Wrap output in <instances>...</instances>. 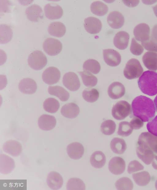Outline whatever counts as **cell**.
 <instances>
[{
  "mask_svg": "<svg viewBox=\"0 0 157 190\" xmlns=\"http://www.w3.org/2000/svg\"><path fill=\"white\" fill-rule=\"evenodd\" d=\"M133 115L144 122L149 121L155 115V108L153 101L146 96H140L132 101Z\"/></svg>",
  "mask_w": 157,
  "mask_h": 190,
  "instance_id": "obj_1",
  "label": "cell"
},
{
  "mask_svg": "<svg viewBox=\"0 0 157 190\" xmlns=\"http://www.w3.org/2000/svg\"><path fill=\"white\" fill-rule=\"evenodd\" d=\"M138 83L140 89L144 93L150 96L157 94V72L149 70L144 72Z\"/></svg>",
  "mask_w": 157,
  "mask_h": 190,
  "instance_id": "obj_2",
  "label": "cell"
},
{
  "mask_svg": "<svg viewBox=\"0 0 157 190\" xmlns=\"http://www.w3.org/2000/svg\"><path fill=\"white\" fill-rule=\"evenodd\" d=\"M143 71L139 61L136 59L132 58L126 64L123 73L126 78L131 80L139 77Z\"/></svg>",
  "mask_w": 157,
  "mask_h": 190,
  "instance_id": "obj_3",
  "label": "cell"
},
{
  "mask_svg": "<svg viewBox=\"0 0 157 190\" xmlns=\"http://www.w3.org/2000/svg\"><path fill=\"white\" fill-rule=\"evenodd\" d=\"M28 62L29 66L33 69L40 70L44 67L47 63L46 55L41 51L36 50L29 54Z\"/></svg>",
  "mask_w": 157,
  "mask_h": 190,
  "instance_id": "obj_4",
  "label": "cell"
},
{
  "mask_svg": "<svg viewBox=\"0 0 157 190\" xmlns=\"http://www.w3.org/2000/svg\"><path fill=\"white\" fill-rule=\"evenodd\" d=\"M131 105L125 101H118L113 107L112 114L115 119L121 120L124 119L131 113Z\"/></svg>",
  "mask_w": 157,
  "mask_h": 190,
  "instance_id": "obj_5",
  "label": "cell"
},
{
  "mask_svg": "<svg viewBox=\"0 0 157 190\" xmlns=\"http://www.w3.org/2000/svg\"><path fill=\"white\" fill-rule=\"evenodd\" d=\"M138 157L146 164H150L155 155L152 150L146 144L138 141L136 148Z\"/></svg>",
  "mask_w": 157,
  "mask_h": 190,
  "instance_id": "obj_6",
  "label": "cell"
},
{
  "mask_svg": "<svg viewBox=\"0 0 157 190\" xmlns=\"http://www.w3.org/2000/svg\"><path fill=\"white\" fill-rule=\"evenodd\" d=\"M43 48L48 55L54 56L58 54L62 49V44L58 40L52 38H46L44 42Z\"/></svg>",
  "mask_w": 157,
  "mask_h": 190,
  "instance_id": "obj_7",
  "label": "cell"
},
{
  "mask_svg": "<svg viewBox=\"0 0 157 190\" xmlns=\"http://www.w3.org/2000/svg\"><path fill=\"white\" fill-rule=\"evenodd\" d=\"M61 73L56 67L51 66L46 69L43 73L42 78L46 84L52 85L57 83L59 80Z\"/></svg>",
  "mask_w": 157,
  "mask_h": 190,
  "instance_id": "obj_8",
  "label": "cell"
},
{
  "mask_svg": "<svg viewBox=\"0 0 157 190\" xmlns=\"http://www.w3.org/2000/svg\"><path fill=\"white\" fill-rule=\"evenodd\" d=\"M63 83L67 88L72 91H77L80 86L78 77L75 73L72 72L65 74L63 77Z\"/></svg>",
  "mask_w": 157,
  "mask_h": 190,
  "instance_id": "obj_9",
  "label": "cell"
},
{
  "mask_svg": "<svg viewBox=\"0 0 157 190\" xmlns=\"http://www.w3.org/2000/svg\"><path fill=\"white\" fill-rule=\"evenodd\" d=\"M45 15L46 17L50 20H55L60 18L63 15V10L59 5L54 3H48L44 7Z\"/></svg>",
  "mask_w": 157,
  "mask_h": 190,
  "instance_id": "obj_10",
  "label": "cell"
},
{
  "mask_svg": "<svg viewBox=\"0 0 157 190\" xmlns=\"http://www.w3.org/2000/svg\"><path fill=\"white\" fill-rule=\"evenodd\" d=\"M104 59L107 65L111 66L118 65L121 61L120 54L115 50L111 49L103 50Z\"/></svg>",
  "mask_w": 157,
  "mask_h": 190,
  "instance_id": "obj_11",
  "label": "cell"
},
{
  "mask_svg": "<svg viewBox=\"0 0 157 190\" xmlns=\"http://www.w3.org/2000/svg\"><path fill=\"white\" fill-rule=\"evenodd\" d=\"M2 149L6 153L13 157H16L21 154L22 147L19 141L10 140L6 141L4 144Z\"/></svg>",
  "mask_w": 157,
  "mask_h": 190,
  "instance_id": "obj_12",
  "label": "cell"
},
{
  "mask_svg": "<svg viewBox=\"0 0 157 190\" xmlns=\"http://www.w3.org/2000/svg\"><path fill=\"white\" fill-rule=\"evenodd\" d=\"M125 166V161L122 158L115 156L112 158L109 161L108 168L112 173L118 175L124 172Z\"/></svg>",
  "mask_w": 157,
  "mask_h": 190,
  "instance_id": "obj_13",
  "label": "cell"
},
{
  "mask_svg": "<svg viewBox=\"0 0 157 190\" xmlns=\"http://www.w3.org/2000/svg\"><path fill=\"white\" fill-rule=\"evenodd\" d=\"M102 23L98 18L90 17L85 19L84 27L86 30L91 34H96L100 32L102 28Z\"/></svg>",
  "mask_w": 157,
  "mask_h": 190,
  "instance_id": "obj_14",
  "label": "cell"
},
{
  "mask_svg": "<svg viewBox=\"0 0 157 190\" xmlns=\"http://www.w3.org/2000/svg\"><path fill=\"white\" fill-rule=\"evenodd\" d=\"M150 31V28L148 25L145 23H141L134 28L133 34L136 40L142 42L149 39Z\"/></svg>",
  "mask_w": 157,
  "mask_h": 190,
  "instance_id": "obj_15",
  "label": "cell"
},
{
  "mask_svg": "<svg viewBox=\"0 0 157 190\" xmlns=\"http://www.w3.org/2000/svg\"><path fill=\"white\" fill-rule=\"evenodd\" d=\"M19 91L22 93L27 94L35 93L37 89V85L33 79L25 78L21 80L18 84Z\"/></svg>",
  "mask_w": 157,
  "mask_h": 190,
  "instance_id": "obj_16",
  "label": "cell"
},
{
  "mask_svg": "<svg viewBox=\"0 0 157 190\" xmlns=\"http://www.w3.org/2000/svg\"><path fill=\"white\" fill-rule=\"evenodd\" d=\"M25 13L27 18L32 22H38L43 17L42 8L36 4H33L26 8Z\"/></svg>",
  "mask_w": 157,
  "mask_h": 190,
  "instance_id": "obj_17",
  "label": "cell"
},
{
  "mask_svg": "<svg viewBox=\"0 0 157 190\" xmlns=\"http://www.w3.org/2000/svg\"><path fill=\"white\" fill-rule=\"evenodd\" d=\"M67 151L69 156L74 160H78L83 156L84 148L82 145L78 142H73L68 145Z\"/></svg>",
  "mask_w": 157,
  "mask_h": 190,
  "instance_id": "obj_18",
  "label": "cell"
},
{
  "mask_svg": "<svg viewBox=\"0 0 157 190\" xmlns=\"http://www.w3.org/2000/svg\"><path fill=\"white\" fill-rule=\"evenodd\" d=\"M14 160L9 156L4 154L0 155V172L3 174L10 173L14 168Z\"/></svg>",
  "mask_w": 157,
  "mask_h": 190,
  "instance_id": "obj_19",
  "label": "cell"
},
{
  "mask_svg": "<svg viewBox=\"0 0 157 190\" xmlns=\"http://www.w3.org/2000/svg\"><path fill=\"white\" fill-rule=\"evenodd\" d=\"M107 22L111 27L118 29L123 26L124 19L121 13L118 11H114L111 12L108 15Z\"/></svg>",
  "mask_w": 157,
  "mask_h": 190,
  "instance_id": "obj_20",
  "label": "cell"
},
{
  "mask_svg": "<svg viewBox=\"0 0 157 190\" xmlns=\"http://www.w3.org/2000/svg\"><path fill=\"white\" fill-rule=\"evenodd\" d=\"M56 123L55 117L52 115L43 114L38 118V124L39 127L41 130L49 131L52 129Z\"/></svg>",
  "mask_w": 157,
  "mask_h": 190,
  "instance_id": "obj_21",
  "label": "cell"
},
{
  "mask_svg": "<svg viewBox=\"0 0 157 190\" xmlns=\"http://www.w3.org/2000/svg\"><path fill=\"white\" fill-rule=\"evenodd\" d=\"M47 182L51 189L58 190L62 187L63 180L59 173L55 171H52L48 175Z\"/></svg>",
  "mask_w": 157,
  "mask_h": 190,
  "instance_id": "obj_22",
  "label": "cell"
},
{
  "mask_svg": "<svg viewBox=\"0 0 157 190\" xmlns=\"http://www.w3.org/2000/svg\"><path fill=\"white\" fill-rule=\"evenodd\" d=\"M107 92L109 96L111 98L117 99L124 95L125 93V89L121 83L114 82L109 86Z\"/></svg>",
  "mask_w": 157,
  "mask_h": 190,
  "instance_id": "obj_23",
  "label": "cell"
},
{
  "mask_svg": "<svg viewBox=\"0 0 157 190\" xmlns=\"http://www.w3.org/2000/svg\"><path fill=\"white\" fill-rule=\"evenodd\" d=\"M138 141L146 144L154 153L157 154V136L149 132H143L140 135Z\"/></svg>",
  "mask_w": 157,
  "mask_h": 190,
  "instance_id": "obj_24",
  "label": "cell"
},
{
  "mask_svg": "<svg viewBox=\"0 0 157 190\" xmlns=\"http://www.w3.org/2000/svg\"><path fill=\"white\" fill-rule=\"evenodd\" d=\"M129 35L124 31H120L115 35L113 44L115 46L120 50L126 49L128 46Z\"/></svg>",
  "mask_w": 157,
  "mask_h": 190,
  "instance_id": "obj_25",
  "label": "cell"
},
{
  "mask_svg": "<svg viewBox=\"0 0 157 190\" xmlns=\"http://www.w3.org/2000/svg\"><path fill=\"white\" fill-rule=\"evenodd\" d=\"M79 107L73 102L64 105L61 109V114L65 117L70 119L76 118L79 114Z\"/></svg>",
  "mask_w": 157,
  "mask_h": 190,
  "instance_id": "obj_26",
  "label": "cell"
},
{
  "mask_svg": "<svg viewBox=\"0 0 157 190\" xmlns=\"http://www.w3.org/2000/svg\"><path fill=\"white\" fill-rule=\"evenodd\" d=\"M143 63L145 66L151 70H157V53L148 51L145 53L142 57Z\"/></svg>",
  "mask_w": 157,
  "mask_h": 190,
  "instance_id": "obj_27",
  "label": "cell"
},
{
  "mask_svg": "<svg viewBox=\"0 0 157 190\" xmlns=\"http://www.w3.org/2000/svg\"><path fill=\"white\" fill-rule=\"evenodd\" d=\"M48 30L51 35L60 38L65 34L66 28L64 25L61 22H53L48 26Z\"/></svg>",
  "mask_w": 157,
  "mask_h": 190,
  "instance_id": "obj_28",
  "label": "cell"
},
{
  "mask_svg": "<svg viewBox=\"0 0 157 190\" xmlns=\"http://www.w3.org/2000/svg\"><path fill=\"white\" fill-rule=\"evenodd\" d=\"M48 91L50 94L57 97L62 101H66L69 98V92L60 86H49Z\"/></svg>",
  "mask_w": 157,
  "mask_h": 190,
  "instance_id": "obj_29",
  "label": "cell"
},
{
  "mask_svg": "<svg viewBox=\"0 0 157 190\" xmlns=\"http://www.w3.org/2000/svg\"><path fill=\"white\" fill-rule=\"evenodd\" d=\"M106 157L101 151H98L94 152L90 158V162L91 165L96 168H102L106 162Z\"/></svg>",
  "mask_w": 157,
  "mask_h": 190,
  "instance_id": "obj_30",
  "label": "cell"
},
{
  "mask_svg": "<svg viewBox=\"0 0 157 190\" xmlns=\"http://www.w3.org/2000/svg\"><path fill=\"white\" fill-rule=\"evenodd\" d=\"M110 147L113 152L121 154L123 153L126 150L127 145L123 139L115 137L111 141Z\"/></svg>",
  "mask_w": 157,
  "mask_h": 190,
  "instance_id": "obj_31",
  "label": "cell"
},
{
  "mask_svg": "<svg viewBox=\"0 0 157 190\" xmlns=\"http://www.w3.org/2000/svg\"><path fill=\"white\" fill-rule=\"evenodd\" d=\"M13 32L11 26L8 25H0V43L4 44L7 43L11 40Z\"/></svg>",
  "mask_w": 157,
  "mask_h": 190,
  "instance_id": "obj_32",
  "label": "cell"
},
{
  "mask_svg": "<svg viewBox=\"0 0 157 190\" xmlns=\"http://www.w3.org/2000/svg\"><path fill=\"white\" fill-rule=\"evenodd\" d=\"M90 9L93 14L99 16L104 15L108 11V6L104 3L99 1L92 2L91 4Z\"/></svg>",
  "mask_w": 157,
  "mask_h": 190,
  "instance_id": "obj_33",
  "label": "cell"
},
{
  "mask_svg": "<svg viewBox=\"0 0 157 190\" xmlns=\"http://www.w3.org/2000/svg\"><path fill=\"white\" fill-rule=\"evenodd\" d=\"M133 179L136 184L140 186H145L150 182L151 176L149 173L146 171L134 173Z\"/></svg>",
  "mask_w": 157,
  "mask_h": 190,
  "instance_id": "obj_34",
  "label": "cell"
},
{
  "mask_svg": "<svg viewBox=\"0 0 157 190\" xmlns=\"http://www.w3.org/2000/svg\"><path fill=\"white\" fill-rule=\"evenodd\" d=\"M84 71H87L94 74H97L100 72L101 66L99 62L94 59H89L86 61L83 65Z\"/></svg>",
  "mask_w": 157,
  "mask_h": 190,
  "instance_id": "obj_35",
  "label": "cell"
},
{
  "mask_svg": "<svg viewBox=\"0 0 157 190\" xmlns=\"http://www.w3.org/2000/svg\"><path fill=\"white\" fill-rule=\"evenodd\" d=\"M80 75L83 83L86 87H91L95 86L98 82V79L96 77L90 73L86 71L78 72Z\"/></svg>",
  "mask_w": 157,
  "mask_h": 190,
  "instance_id": "obj_36",
  "label": "cell"
},
{
  "mask_svg": "<svg viewBox=\"0 0 157 190\" xmlns=\"http://www.w3.org/2000/svg\"><path fill=\"white\" fill-rule=\"evenodd\" d=\"M43 106L44 109L46 112L54 113L57 111L59 109L60 104L56 99L49 97L45 100Z\"/></svg>",
  "mask_w": 157,
  "mask_h": 190,
  "instance_id": "obj_37",
  "label": "cell"
},
{
  "mask_svg": "<svg viewBox=\"0 0 157 190\" xmlns=\"http://www.w3.org/2000/svg\"><path fill=\"white\" fill-rule=\"evenodd\" d=\"M83 99L86 101L93 103L97 100L99 97V92L95 88H86L82 92Z\"/></svg>",
  "mask_w": 157,
  "mask_h": 190,
  "instance_id": "obj_38",
  "label": "cell"
},
{
  "mask_svg": "<svg viewBox=\"0 0 157 190\" xmlns=\"http://www.w3.org/2000/svg\"><path fill=\"white\" fill-rule=\"evenodd\" d=\"M67 190H85V184L81 179L77 178H71L68 180L66 185Z\"/></svg>",
  "mask_w": 157,
  "mask_h": 190,
  "instance_id": "obj_39",
  "label": "cell"
},
{
  "mask_svg": "<svg viewBox=\"0 0 157 190\" xmlns=\"http://www.w3.org/2000/svg\"><path fill=\"white\" fill-rule=\"evenodd\" d=\"M116 129V125L113 120H108L104 121L101 124L100 129L101 132L107 135H111L114 132Z\"/></svg>",
  "mask_w": 157,
  "mask_h": 190,
  "instance_id": "obj_40",
  "label": "cell"
},
{
  "mask_svg": "<svg viewBox=\"0 0 157 190\" xmlns=\"http://www.w3.org/2000/svg\"><path fill=\"white\" fill-rule=\"evenodd\" d=\"M117 190H132L133 185L131 180L127 177H122L118 180L115 183Z\"/></svg>",
  "mask_w": 157,
  "mask_h": 190,
  "instance_id": "obj_41",
  "label": "cell"
},
{
  "mask_svg": "<svg viewBox=\"0 0 157 190\" xmlns=\"http://www.w3.org/2000/svg\"><path fill=\"white\" fill-rule=\"evenodd\" d=\"M133 129L130 123L126 121H122L119 124L117 133L122 137H127L132 133Z\"/></svg>",
  "mask_w": 157,
  "mask_h": 190,
  "instance_id": "obj_42",
  "label": "cell"
},
{
  "mask_svg": "<svg viewBox=\"0 0 157 190\" xmlns=\"http://www.w3.org/2000/svg\"><path fill=\"white\" fill-rule=\"evenodd\" d=\"M130 50L133 54L139 56L143 53L144 49L142 45L138 43L135 39L133 38L132 40Z\"/></svg>",
  "mask_w": 157,
  "mask_h": 190,
  "instance_id": "obj_43",
  "label": "cell"
},
{
  "mask_svg": "<svg viewBox=\"0 0 157 190\" xmlns=\"http://www.w3.org/2000/svg\"><path fill=\"white\" fill-rule=\"evenodd\" d=\"M141 45L147 50L157 52V42L151 37L147 40L141 42Z\"/></svg>",
  "mask_w": 157,
  "mask_h": 190,
  "instance_id": "obj_44",
  "label": "cell"
},
{
  "mask_svg": "<svg viewBox=\"0 0 157 190\" xmlns=\"http://www.w3.org/2000/svg\"><path fill=\"white\" fill-rule=\"evenodd\" d=\"M144 168V166L139 161L136 160H133L129 163L127 171L128 173L131 174L139 171L143 170Z\"/></svg>",
  "mask_w": 157,
  "mask_h": 190,
  "instance_id": "obj_45",
  "label": "cell"
},
{
  "mask_svg": "<svg viewBox=\"0 0 157 190\" xmlns=\"http://www.w3.org/2000/svg\"><path fill=\"white\" fill-rule=\"evenodd\" d=\"M147 128L149 133L157 136V116L147 123Z\"/></svg>",
  "mask_w": 157,
  "mask_h": 190,
  "instance_id": "obj_46",
  "label": "cell"
},
{
  "mask_svg": "<svg viewBox=\"0 0 157 190\" xmlns=\"http://www.w3.org/2000/svg\"><path fill=\"white\" fill-rule=\"evenodd\" d=\"M133 129H138L142 128L144 125V122L140 118L136 117L133 118L130 122Z\"/></svg>",
  "mask_w": 157,
  "mask_h": 190,
  "instance_id": "obj_47",
  "label": "cell"
},
{
  "mask_svg": "<svg viewBox=\"0 0 157 190\" xmlns=\"http://www.w3.org/2000/svg\"><path fill=\"white\" fill-rule=\"evenodd\" d=\"M122 1L126 5L130 7L136 6L139 2V0H123Z\"/></svg>",
  "mask_w": 157,
  "mask_h": 190,
  "instance_id": "obj_48",
  "label": "cell"
},
{
  "mask_svg": "<svg viewBox=\"0 0 157 190\" xmlns=\"http://www.w3.org/2000/svg\"><path fill=\"white\" fill-rule=\"evenodd\" d=\"M151 38L157 42V24L155 25L152 29Z\"/></svg>",
  "mask_w": 157,
  "mask_h": 190,
  "instance_id": "obj_49",
  "label": "cell"
},
{
  "mask_svg": "<svg viewBox=\"0 0 157 190\" xmlns=\"http://www.w3.org/2000/svg\"><path fill=\"white\" fill-rule=\"evenodd\" d=\"M152 166L155 169L157 170V156L155 155L152 161Z\"/></svg>",
  "mask_w": 157,
  "mask_h": 190,
  "instance_id": "obj_50",
  "label": "cell"
},
{
  "mask_svg": "<svg viewBox=\"0 0 157 190\" xmlns=\"http://www.w3.org/2000/svg\"><path fill=\"white\" fill-rule=\"evenodd\" d=\"M153 9L155 14L157 17V4L153 6Z\"/></svg>",
  "mask_w": 157,
  "mask_h": 190,
  "instance_id": "obj_51",
  "label": "cell"
},
{
  "mask_svg": "<svg viewBox=\"0 0 157 190\" xmlns=\"http://www.w3.org/2000/svg\"><path fill=\"white\" fill-rule=\"evenodd\" d=\"M154 102L155 103L157 111V95L155 97V98L154 100Z\"/></svg>",
  "mask_w": 157,
  "mask_h": 190,
  "instance_id": "obj_52",
  "label": "cell"
},
{
  "mask_svg": "<svg viewBox=\"0 0 157 190\" xmlns=\"http://www.w3.org/2000/svg\"><path fill=\"white\" fill-rule=\"evenodd\" d=\"M155 187L156 189H157V180H156L155 183Z\"/></svg>",
  "mask_w": 157,
  "mask_h": 190,
  "instance_id": "obj_53",
  "label": "cell"
}]
</instances>
